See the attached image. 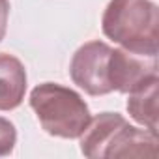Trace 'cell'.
Returning a JSON list of instances; mask_svg holds the SVG:
<instances>
[{"label": "cell", "mask_w": 159, "mask_h": 159, "mask_svg": "<svg viewBox=\"0 0 159 159\" xmlns=\"http://www.w3.org/2000/svg\"><path fill=\"white\" fill-rule=\"evenodd\" d=\"M10 19V0H0V41L4 39Z\"/></svg>", "instance_id": "10"}, {"label": "cell", "mask_w": 159, "mask_h": 159, "mask_svg": "<svg viewBox=\"0 0 159 159\" xmlns=\"http://www.w3.org/2000/svg\"><path fill=\"white\" fill-rule=\"evenodd\" d=\"M125 122L118 112H101L96 118H90L81 139V152L90 159H101L107 153V148L116 133V129Z\"/></svg>", "instance_id": "6"}, {"label": "cell", "mask_w": 159, "mask_h": 159, "mask_svg": "<svg viewBox=\"0 0 159 159\" xmlns=\"http://www.w3.org/2000/svg\"><path fill=\"white\" fill-rule=\"evenodd\" d=\"M101 30L129 52L157 56L159 10L152 0H111L103 11Z\"/></svg>", "instance_id": "1"}, {"label": "cell", "mask_w": 159, "mask_h": 159, "mask_svg": "<svg viewBox=\"0 0 159 159\" xmlns=\"http://www.w3.org/2000/svg\"><path fill=\"white\" fill-rule=\"evenodd\" d=\"M30 107L43 131L60 139H79L92 118L81 94L56 83L38 84L30 92Z\"/></svg>", "instance_id": "2"}, {"label": "cell", "mask_w": 159, "mask_h": 159, "mask_svg": "<svg viewBox=\"0 0 159 159\" xmlns=\"http://www.w3.org/2000/svg\"><path fill=\"white\" fill-rule=\"evenodd\" d=\"M157 92H159V77L155 75L127 94L129 116L153 135H157V118H159Z\"/></svg>", "instance_id": "8"}, {"label": "cell", "mask_w": 159, "mask_h": 159, "mask_svg": "<svg viewBox=\"0 0 159 159\" xmlns=\"http://www.w3.org/2000/svg\"><path fill=\"white\" fill-rule=\"evenodd\" d=\"M17 142V129L15 125L8 120L0 116V157L10 155L15 148Z\"/></svg>", "instance_id": "9"}, {"label": "cell", "mask_w": 159, "mask_h": 159, "mask_svg": "<svg viewBox=\"0 0 159 159\" xmlns=\"http://www.w3.org/2000/svg\"><path fill=\"white\" fill-rule=\"evenodd\" d=\"M155 75L157 56H142L125 49H112L109 64V83L112 92L129 94Z\"/></svg>", "instance_id": "4"}, {"label": "cell", "mask_w": 159, "mask_h": 159, "mask_svg": "<svg viewBox=\"0 0 159 159\" xmlns=\"http://www.w3.org/2000/svg\"><path fill=\"white\" fill-rule=\"evenodd\" d=\"M105 157H157V135L129 125L125 120L114 133Z\"/></svg>", "instance_id": "5"}, {"label": "cell", "mask_w": 159, "mask_h": 159, "mask_svg": "<svg viewBox=\"0 0 159 159\" xmlns=\"http://www.w3.org/2000/svg\"><path fill=\"white\" fill-rule=\"evenodd\" d=\"M26 94V69L23 62L8 52H0V111L17 109Z\"/></svg>", "instance_id": "7"}, {"label": "cell", "mask_w": 159, "mask_h": 159, "mask_svg": "<svg viewBox=\"0 0 159 159\" xmlns=\"http://www.w3.org/2000/svg\"><path fill=\"white\" fill-rule=\"evenodd\" d=\"M111 52L112 47L105 41H88L75 51L69 62V77L88 96H107L112 92L109 83Z\"/></svg>", "instance_id": "3"}]
</instances>
